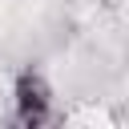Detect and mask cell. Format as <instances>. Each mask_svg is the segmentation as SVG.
Listing matches in <instances>:
<instances>
[{"label":"cell","mask_w":129,"mask_h":129,"mask_svg":"<svg viewBox=\"0 0 129 129\" xmlns=\"http://www.w3.org/2000/svg\"><path fill=\"white\" fill-rule=\"evenodd\" d=\"M12 109H16V117L24 125H44L52 117V85H48V77L36 64L16 73V81H12Z\"/></svg>","instance_id":"cell-1"}]
</instances>
